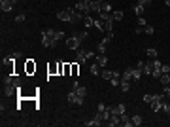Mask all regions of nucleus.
Here are the masks:
<instances>
[{
    "label": "nucleus",
    "mask_w": 170,
    "mask_h": 127,
    "mask_svg": "<svg viewBox=\"0 0 170 127\" xmlns=\"http://www.w3.org/2000/svg\"><path fill=\"white\" fill-rule=\"evenodd\" d=\"M119 87H121L123 91L127 93L129 89H131V82H129V80H121V84H119Z\"/></svg>",
    "instance_id": "22"
},
{
    "label": "nucleus",
    "mask_w": 170,
    "mask_h": 127,
    "mask_svg": "<svg viewBox=\"0 0 170 127\" xmlns=\"http://www.w3.org/2000/svg\"><path fill=\"white\" fill-rule=\"evenodd\" d=\"M74 36L79 40V42H81V40H85V38H87V30H81V32H74Z\"/></svg>",
    "instance_id": "30"
},
{
    "label": "nucleus",
    "mask_w": 170,
    "mask_h": 127,
    "mask_svg": "<svg viewBox=\"0 0 170 127\" xmlns=\"http://www.w3.org/2000/svg\"><path fill=\"white\" fill-rule=\"evenodd\" d=\"M102 2H104V0H95V2H91V12L98 15V13L102 12Z\"/></svg>",
    "instance_id": "9"
},
{
    "label": "nucleus",
    "mask_w": 170,
    "mask_h": 127,
    "mask_svg": "<svg viewBox=\"0 0 170 127\" xmlns=\"http://www.w3.org/2000/svg\"><path fill=\"white\" fill-rule=\"evenodd\" d=\"M144 12H146V6H142V4H136V6H134V13H136L138 17L144 15Z\"/></svg>",
    "instance_id": "18"
},
{
    "label": "nucleus",
    "mask_w": 170,
    "mask_h": 127,
    "mask_svg": "<svg viewBox=\"0 0 170 127\" xmlns=\"http://www.w3.org/2000/svg\"><path fill=\"white\" fill-rule=\"evenodd\" d=\"M108 123H110L111 127L121 125V118H119V114H111V116H110V120H108Z\"/></svg>",
    "instance_id": "14"
},
{
    "label": "nucleus",
    "mask_w": 170,
    "mask_h": 127,
    "mask_svg": "<svg viewBox=\"0 0 170 127\" xmlns=\"http://www.w3.org/2000/svg\"><path fill=\"white\" fill-rule=\"evenodd\" d=\"M95 61L102 66V69H104V66H106V63H108V57H106V53H98V55L95 57Z\"/></svg>",
    "instance_id": "12"
},
{
    "label": "nucleus",
    "mask_w": 170,
    "mask_h": 127,
    "mask_svg": "<svg viewBox=\"0 0 170 127\" xmlns=\"http://www.w3.org/2000/svg\"><path fill=\"white\" fill-rule=\"evenodd\" d=\"M110 82H111V85H114V87H117V85L121 84V78H119V76H115V78H111Z\"/></svg>",
    "instance_id": "35"
},
{
    "label": "nucleus",
    "mask_w": 170,
    "mask_h": 127,
    "mask_svg": "<svg viewBox=\"0 0 170 127\" xmlns=\"http://www.w3.org/2000/svg\"><path fill=\"white\" fill-rule=\"evenodd\" d=\"M11 8H13V2L11 0H0V10L2 12H11Z\"/></svg>",
    "instance_id": "10"
},
{
    "label": "nucleus",
    "mask_w": 170,
    "mask_h": 127,
    "mask_svg": "<svg viewBox=\"0 0 170 127\" xmlns=\"http://www.w3.org/2000/svg\"><path fill=\"white\" fill-rule=\"evenodd\" d=\"M138 4H142V6H147V4H149V0H138Z\"/></svg>",
    "instance_id": "46"
},
{
    "label": "nucleus",
    "mask_w": 170,
    "mask_h": 127,
    "mask_svg": "<svg viewBox=\"0 0 170 127\" xmlns=\"http://www.w3.org/2000/svg\"><path fill=\"white\" fill-rule=\"evenodd\" d=\"M123 112H125V104H117V106L111 108V114H119V116H121Z\"/></svg>",
    "instance_id": "19"
},
{
    "label": "nucleus",
    "mask_w": 170,
    "mask_h": 127,
    "mask_svg": "<svg viewBox=\"0 0 170 127\" xmlns=\"http://www.w3.org/2000/svg\"><path fill=\"white\" fill-rule=\"evenodd\" d=\"M131 120H132V125H136V127L142 125V116H132Z\"/></svg>",
    "instance_id": "31"
},
{
    "label": "nucleus",
    "mask_w": 170,
    "mask_h": 127,
    "mask_svg": "<svg viewBox=\"0 0 170 127\" xmlns=\"http://www.w3.org/2000/svg\"><path fill=\"white\" fill-rule=\"evenodd\" d=\"M111 74H114V70H102V72H100V76H102L104 80H111Z\"/></svg>",
    "instance_id": "29"
},
{
    "label": "nucleus",
    "mask_w": 170,
    "mask_h": 127,
    "mask_svg": "<svg viewBox=\"0 0 170 127\" xmlns=\"http://www.w3.org/2000/svg\"><path fill=\"white\" fill-rule=\"evenodd\" d=\"M161 66H163V63H161V61H157V59H155V61H151V76L159 78V76L163 74V72H161Z\"/></svg>",
    "instance_id": "4"
},
{
    "label": "nucleus",
    "mask_w": 170,
    "mask_h": 127,
    "mask_svg": "<svg viewBox=\"0 0 170 127\" xmlns=\"http://www.w3.org/2000/svg\"><path fill=\"white\" fill-rule=\"evenodd\" d=\"M159 80H161V84H163V85H170V74H161Z\"/></svg>",
    "instance_id": "21"
},
{
    "label": "nucleus",
    "mask_w": 170,
    "mask_h": 127,
    "mask_svg": "<svg viewBox=\"0 0 170 127\" xmlns=\"http://www.w3.org/2000/svg\"><path fill=\"white\" fill-rule=\"evenodd\" d=\"M74 91L78 93L79 97H83V99H85V95H87V87H85V85H79V87H78V89H74Z\"/></svg>",
    "instance_id": "23"
},
{
    "label": "nucleus",
    "mask_w": 170,
    "mask_h": 127,
    "mask_svg": "<svg viewBox=\"0 0 170 127\" xmlns=\"http://www.w3.org/2000/svg\"><path fill=\"white\" fill-rule=\"evenodd\" d=\"M142 74H144V72H142V69H132V80H140Z\"/></svg>",
    "instance_id": "24"
},
{
    "label": "nucleus",
    "mask_w": 170,
    "mask_h": 127,
    "mask_svg": "<svg viewBox=\"0 0 170 127\" xmlns=\"http://www.w3.org/2000/svg\"><path fill=\"white\" fill-rule=\"evenodd\" d=\"M93 57H95V53L89 51V49H81V48L76 49V61H78V65H83L87 59H93Z\"/></svg>",
    "instance_id": "1"
},
{
    "label": "nucleus",
    "mask_w": 170,
    "mask_h": 127,
    "mask_svg": "<svg viewBox=\"0 0 170 127\" xmlns=\"http://www.w3.org/2000/svg\"><path fill=\"white\" fill-rule=\"evenodd\" d=\"M142 72H144V74H151V61L144 63V66H142Z\"/></svg>",
    "instance_id": "25"
},
{
    "label": "nucleus",
    "mask_w": 170,
    "mask_h": 127,
    "mask_svg": "<svg viewBox=\"0 0 170 127\" xmlns=\"http://www.w3.org/2000/svg\"><path fill=\"white\" fill-rule=\"evenodd\" d=\"M119 118H121V125H125V127H132V120H131V118H129L127 114H125V112H123V114L119 116Z\"/></svg>",
    "instance_id": "15"
},
{
    "label": "nucleus",
    "mask_w": 170,
    "mask_h": 127,
    "mask_svg": "<svg viewBox=\"0 0 170 127\" xmlns=\"http://www.w3.org/2000/svg\"><path fill=\"white\" fill-rule=\"evenodd\" d=\"M76 10H78V12H81L83 15H89V13H93V12H91V4H87L85 0H81V2H78Z\"/></svg>",
    "instance_id": "5"
},
{
    "label": "nucleus",
    "mask_w": 170,
    "mask_h": 127,
    "mask_svg": "<svg viewBox=\"0 0 170 127\" xmlns=\"http://www.w3.org/2000/svg\"><path fill=\"white\" fill-rule=\"evenodd\" d=\"M57 44H59V42H57L55 38H51V36L44 30V32H42V46H46V48H57Z\"/></svg>",
    "instance_id": "3"
},
{
    "label": "nucleus",
    "mask_w": 170,
    "mask_h": 127,
    "mask_svg": "<svg viewBox=\"0 0 170 127\" xmlns=\"http://www.w3.org/2000/svg\"><path fill=\"white\" fill-rule=\"evenodd\" d=\"M74 12H76V8H66V10H61V12H57V19L70 23V21H72V13H74Z\"/></svg>",
    "instance_id": "2"
},
{
    "label": "nucleus",
    "mask_w": 170,
    "mask_h": 127,
    "mask_svg": "<svg viewBox=\"0 0 170 127\" xmlns=\"http://www.w3.org/2000/svg\"><path fill=\"white\" fill-rule=\"evenodd\" d=\"M102 121H104V120H102V114H100V112H96L95 118H93L91 121H85V125H89V127H96V125H100Z\"/></svg>",
    "instance_id": "7"
},
{
    "label": "nucleus",
    "mask_w": 170,
    "mask_h": 127,
    "mask_svg": "<svg viewBox=\"0 0 170 127\" xmlns=\"http://www.w3.org/2000/svg\"><path fill=\"white\" fill-rule=\"evenodd\" d=\"M164 4H166V6H170V0H164Z\"/></svg>",
    "instance_id": "47"
},
{
    "label": "nucleus",
    "mask_w": 170,
    "mask_h": 127,
    "mask_svg": "<svg viewBox=\"0 0 170 127\" xmlns=\"http://www.w3.org/2000/svg\"><path fill=\"white\" fill-rule=\"evenodd\" d=\"M10 57H11V59H21V51H13Z\"/></svg>",
    "instance_id": "43"
},
{
    "label": "nucleus",
    "mask_w": 170,
    "mask_h": 127,
    "mask_svg": "<svg viewBox=\"0 0 170 127\" xmlns=\"http://www.w3.org/2000/svg\"><path fill=\"white\" fill-rule=\"evenodd\" d=\"M106 108H108V106H106V104H104V102H100V104H98V112H102V110H106Z\"/></svg>",
    "instance_id": "45"
},
{
    "label": "nucleus",
    "mask_w": 170,
    "mask_h": 127,
    "mask_svg": "<svg viewBox=\"0 0 170 127\" xmlns=\"http://www.w3.org/2000/svg\"><path fill=\"white\" fill-rule=\"evenodd\" d=\"M55 40H57V42L64 40V32H61V30H55Z\"/></svg>",
    "instance_id": "33"
},
{
    "label": "nucleus",
    "mask_w": 170,
    "mask_h": 127,
    "mask_svg": "<svg viewBox=\"0 0 170 127\" xmlns=\"http://www.w3.org/2000/svg\"><path fill=\"white\" fill-rule=\"evenodd\" d=\"M68 102H72V104H79V106H81V104H83V97H79V95L72 89V91L68 93Z\"/></svg>",
    "instance_id": "6"
},
{
    "label": "nucleus",
    "mask_w": 170,
    "mask_h": 127,
    "mask_svg": "<svg viewBox=\"0 0 170 127\" xmlns=\"http://www.w3.org/2000/svg\"><path fill=\"white\" fill-rule=\"evenodd\" d=\"M144 32H146V34H153V32H155V29H153L151 25H146V27H144Z\"/></svg>",
    "instance_id": "36"
},
{
    "label": "nucleus",
    "mask_w": 170,
    "mask_h": 127,
    "mask_svg": "<svg viewBox=\"0 0 170 127\" xmlns=\"http://www.w3.org/2000/svg\"><path fill=\"white\" fill-rule=\"evenodd\" d=\"M81 23H83L85 27H87V29H91V27H93V25H95V19H93V17H91V15H85V17H83V21H81Z\"/></svg>",
    "instance_id": "17"
},
{
    "label": "nucleus",
    "mask_w": 170,
    "mask_h": 127,
    "mask_svg": "<svg viewBox=\"0 0 170 127\" xmlns=\"http://www.w3.org/2000/svg\"><path fill=\"white\" fill-rule=\"evenodd\" d=\"M15 21H17V23H23V21H25V13H19V15H15Z\"/></svg>",
    "instance_id": "41"
},
{
    "label": "nucleus",
    "mask_w": 170,
    "mask_h": 127,
    "mask_svg": "<svg viewBox=\"0 0 170 127\" xmlns=\"http://www.w3.org/2000/svg\"><path fill=\"white\" fill-rule=\"evenodd\" d=\"M163 112L164 114H170V102H166V99L163 101Z\"/></svg>",
    "instance_id": "32"
},
{
    "label": "nucleus",
    "mask_w": 170,
    "mask_h": 127,
    "mask_svg": "<svg viewBox=\"0 0 170 127\" xmlns=\"http://www.w3.org/2000/svg\"><path fill=\"white\" fill-rule=\"evenodd\" d=\"M121 80H129V82H131V80H132V69H127V70H125V74L121 76Z\"/></svg>",
    "instance_id": "26"
},
{
    "label": "nucleus",
    "mask_w": 170,
    "mask_h": 127,
    "mask_svg": "<svg viewBox=\"0 0 170 127\" xmlns=\"http://www.w3.org/2000/svg\"><path fill=\"white\" fill-rule=\"evenodd\" d=\"M111 15H114V21H121L123 19V12H119V10L111 12Z\"/></svg>",
    "instance_id": "27"
},
{
    "label": "nucleus",
    "mask_w": 170,
    "mask_h": 127,
    "mask_svg": "<svg viewBox=\"0 0 170 127\" xmlns=\"http://www.w3.org/2000/svg\"><path fill=\"white\" fill-rule=\"evenodd\" d=\"M93 27H96L98 30H104V21L98 17V19H95V25H93Z\"/></svg>",
    "instance_id": "28"
},
{
    "label": "nucleus",
    "mask_w": 170,
    "mask_h": 127,
    "mask_svg": "<svg viewBox=\"0 0 170 127\" xmlns=\"http://www.w3.org/2000/svg\"><path fill=\"white\" fill-rule=\"evenodd\" d=\"M151 101H153V95H144V102H147V104H151Z\"/></svg>",
    "instance_id": "39"
},
{
    "label": "nucleus",
    "mask_w": 170,
    "mask_h": 127,
    "mask_svg": "<svg viewBox=\"0 0 170 127\" xmlns=\"http://www.w3.org/2000/svg\"><path fill=\"white\" fill-rule=\"evenodd\" d=\"M64 42H66V46H68L70 49H74V51L79 48V40L76 38V36H70V38H66V40H64Z\"/></svg>",
    "instance_id": "8"
},
{
    "label": "nucleus",
    "mask_w": 170,
    "mask_h": 127,
    "mask_svg": "<svg viewBox=\"0 0 170 127\" xmlns=\"http://www.w3.org/2000/svg\"><path fill=\"white\" fill-rule=\"evenodd\" d=\"M89 70H91V74H93V76H98V74L102 72V66L98 65V63H95V65H91V69H89Z\"/></svg>",
    "instance_id": "16"
},
{
    "label": "nucleus",
    "mask_w": 170,
    "mask_h": 127,
    "mask_svg": "<svg viewBox=\"0 0 170 127\" xmlns=\"http://www.w3.org/2000/svg\"><path fill=\"white\" fill-rule=\"evenodd\" d=\"M161 72H163V74H170V66L168 65H163V66H161Z\"/></svg>",
    "instance_id": "40"
},
{
    "label": "nucleus",
    "mask_w": 170,
    "mask_h": 127,
    "mask_svg": "<svg viewBox=\"0 0 170 127\" xmlns=\"http://www.w3.org/2000/svg\"><path fill=\"white\" fill-rule=\"evenodd\" d=\"M146 55L149 57V59H157V55H159V53H157V49H153V48H147V49H146Z\"/></svg>",
    "instance_id": "20"
},
{
    "label": "nucleus",
    "mask_w": 170,
    "mask_h": 127,
    "mask_svg": "<svg viewBox=\"0 0 170 127\" xmlns=\"http://www.w3.org/2000/svg\"><path fill=\"white\" fill-rule=\"evenodd\" d=\"M49 74H55V72H59V69H57V65H51V66H49Z\"/></svg>",
    "instance_id": "42"
},
{
    "label": "nucleus",
    "mask_w": 170,
    "mask_h": 127,
    "mask_svg": "<svg viewBox=\"0 0 170 127\" xmlns=\"http://www.w3.org/2000/svg\"><path fill=\"white\" fill-rule=\"evenodd\" d=\"M146 25H147V21L144 19V17H138V27H142V29H144Z\"/></svg>",
    "instance_id": "38"
},
{
    "label": "nucleus",
    "mask_w": 170,
    "mask_h": 127,
    "mask_svg": "<svg viewBox=\"0 0 170 127\" xmlns=\"http://www.w3.org/2000/svg\"><path fill=\"white\" fill-rule=\"evenodd\" d=\"M164 95L170 99V85H164Z\"/></svg>",
    "instance_id": "44"
},
{
    "label": "nucleus",
    "mask_w": 170,
    "mask_h": 127,
    "mask_svg": "<svg viewBox=\"0 0 170 127\" xmlns=\"http://www.w3.org/2000/svg\"><path fill=\"white\" fill-rule=\"evenodd\" d=\"M32 70H36V65H34L32 61H29L26 63V72H32Z\"/></svg>",
    "instance_id": "34"
},
{
    "label": "nucleus",
    "mask_w": 170,
    "mask_h": 127,
    "mask_svg": "<svg viewBox=\"0 0 170 127\" xmlns=\"http://www.w3.org/2000/svg\"><path fill=\"white\" fill-rule=\"evenodd\" d=\"M85 2H87V4H91V2H95V0H85Z\"/></svg>",
    "instance_id": "48"
},
{
    "label": "nucleus",
    "mask_w": 170,
    "mask_h": 127,
    "mask_svg": "<svg viewBox=\"0 0 170 127\" xmlns=\"http://www.w3.org/2000/svg\"><path fill=\"white\" fill-rule=\"evenodd\" d=\"M110 40H111V38H108V36H106V38H104V40H102V42H100V44H98V48H96V49H98V53H106V48H108V44H110Z\"/></svg>",
    "instance_id": "13"
},
{
    "label": "nucleus",
    "mask_w": 170,
    "mask_h": 127,
    "mask_svg": "<svg viewBox=\"0 0 170 127\" xmlns=\"http://www.w3.org/2000/svg\"><path fill=\"white\" fill-rule=\"evenodd\" d=\"M102 12H108V13H111V6L108 2H102Z\"/></svg>",
    "instance_id": "37"
},
{
    "label": "nucleus",
    "mask_w": 170,
    "mask_h": 127,
    "mask_svg": "<svg viewBox=\"0 0 170 127\" xmlns=\"http://www.w3.org/2000/svg\"><path fill=\"white\" fill-rule=\"evenodd\" d=\"M15 91H19V89H17L13 84L4 85V95H6V97H11V95H15Z\"/></svg>",
    "instance_id": "11"
}]
</instances>
